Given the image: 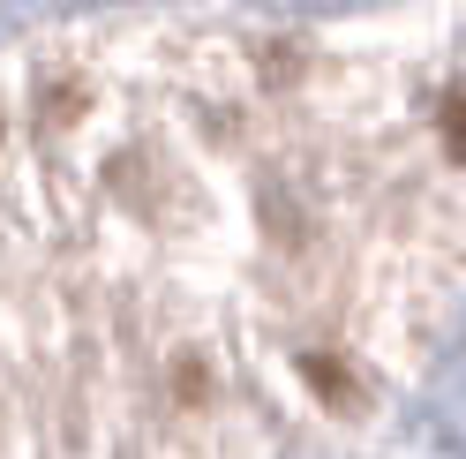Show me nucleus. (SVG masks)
<instances>
[{
	"label": "nucleus",
	"instance_id": "1",
	"mask_svg": "<svg viewBox=\"0 0 466 459\" xmlns=\"http://www.w3.org/2000/svg\"><path fill=\"white\" fill-rule=\"evenodd\" d=\"M301 377H309L316 399H331V407H354V384H346V369H339L331 354H309V362H301Z\"/></svg>",
	"mask_w": 466,
	"mask_h": 459
},
{
	"label": "nucleus",
	"instance_id": "2",
	"mask_svg": "<svg viewBox=\"0 0 466 459\" xmlns=\"http://www.w3.org/2000/svg\"><path fill=\"white\" fill-rule=\"evenodd\" d=\"M444 151L466 166V83H459V91L444 98Z\"/></svg>",
	"mask_w": 466,
	"mask_h": 459
}]
</instances>
